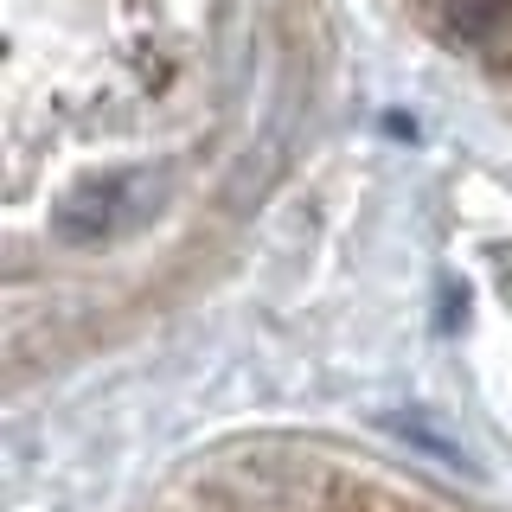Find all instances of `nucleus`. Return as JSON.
<instances>
[{
	"label": "nucleus",
	"instance_id": "f257e3e1",
	"mask_svg": "<svg viewBox=\"0 0 512 512\" xmlns=\"http://www.w3.org/2000/svg\"><path fill=\"white\" fill-rule=\"evenodd\" d=\"M160 512H448L429 493L320 455H250L180 487Z\"/></svg>",
	"mask_w": 512,
	"mask_h": 512
}]
</instances>
